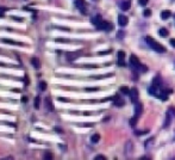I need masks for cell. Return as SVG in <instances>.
<instances>
[{
    "instance_id": "277c9868",
    "label": "cell",
    "mask_w": 175,
    "mask_h": 160,
    "mask_svg": "<svg viewBox=\"0 0 175 160\" xmlns=\"http://www.w3.org/2000/svg\"><path fill=\"white\" fill-rule=\"evenodd\" d=\"M118 23H119V25H121V27H125V25H128L129 19H128V17H126V16L119 15L118 16Z\"/></svg>"
},
{
    "instance_id": "484cf974",
    "label": "cell",
    "mask_w": 175,
    "mask_h": 160,
    "mask_svg": "<svg viewBox=\"0 0 175 160\" xmlns=\"http://www.w3.org/2000/svg\"><path fill=\"white\" fill-rule=\"evenodd\" d=\"M4 42L5 43H10V44H20V45H23L22 43H18V42H14L12 40H4Z\"/></svg>"
},
{
    "instance_id": "4fadbf2b",
    "label": "cell",
    "mask_w": 175,
    "mask_h": 160,
    "mask_svg": "<svg viewBox=\"0 0 175 160\" xmlns=\"http://www.w3.org/2000/svg\"><path fill=\"white\" fill-rule=\"evenodd\" d=\"M31 63H32V66L35 67V68H40V60L38 59H36V58H32L31 59Z\"/></svg>"
},
{
    "instance_id": "83f0119b",
    "label": "cell",
    "mask_w": 175,
    "mask_h": 160,
    "mask_svg": "<svg viewBox=\"0 0 175 160\" xmlns=\"http://www.w3.org/2000/svg\"><path fill=\"white\" fill-rule=\"evenodd\" d=\"M149 0H138V4L139 5H142V6H145L147 4H148Z\"/></svg>"
},
{
    "instance_id": "30bf717a",
    "label": "cell",
    "mask_w": 175,
    "mask_h": 160,
    "mask_svg": "<svg viewBox=\"0 0 175 160\" xmlns=\"http://www.w3.org/2000/svg\"><path fill=\"white\" fill-rule=\"evenodd\" d=\"M101 22H103V19H101V17H100V16H95V17L92 18V24L95 25V27H98Z\"/></svg>"
},
{
    "instance_id": "44dd1931",
    "label": "cell",
    "mask_w": 175,
    "mask_h": 160,
    "mask_svg": "<svg viewBox=\"0 0 175 160\" xmlns=\"http://www.w3.org/2000/svg\"><path fill=\"white\" fill-rule=\"evenodd\" d=\"M40 97H36L35 103H33V105H35V108H36V109H40Z\"/></svg>"
},
{
    "instance_id": "ab89813d",
    "label": "cell",
    "mask_w": 175,
    "mask_h": 160,
    "mask_svg": "<svg viewBox=\"0 0 175 160\" xmlns=\"http://www.w3.org/2000/svg\"><path fill=\"white\" fill-rule=\"evenodd\" d=\"M58 101H60V102H68L67 98H62V97H60V98H58Z\"/></svg>"
},
{
    "instance_id": "8d00e7d4",
    "label": "cell",
    "mask_w": 175,
    "mask_h": 160,
    "mask_svg": "<svg viewBox=\"0 0 175 160\" xmlns=\"http://www.w3.org/2000/svg\"><path fill=\"white\" fill-rule=\"evenodd\" d=\"M111 53V50H104V52H101V53H99L100 55H106V54H110Z\"/></svg>"
},
{
    "instance_id": "e575fe53",
    "label": "cell",
    "mask_w": 175,
    "mask_h": 160,
    "mask_svg": "<svg viewBox=\"0 0 175 160\" xmlns=\"http://www.w3.org/2000/svg\"><path fill=\"white\" fill-rule=\"evenodd\" d=\"M123 36H124V31H118V35H117V37H118V38H121V37H123Z\"/></svg>"
},
{
    "instance_id": "1f68e13d",
    "label": "cell",
    "mask_w": 175,
    "mask_h": 160,
    "mask_svg": "<svg viewBox=\"0 0 175 160\" xmlns=\"http://www.w3.org/2000/svg\"><path fill=\"white\" fill-rule=\"evenodd\" d=\"M94 159L95 160H106V158H105L104 155H96Z\"/></svg>"
},
{
    "instance_id": "cb8c5ba5",
    "label": "cell",
    "mask_w": 175,
    "mask_h": 160,
    "mask_svg": "<svg viewBox=\"0 0 175 160\" xmlns=\"http://www.w3.org/2000/svg\"><path fill=\"white\" fill-rule=\"evenodd\" d=\"M138 69H139L141 72H143V73L148 72V67H147V66H144V65H141V66L138 67Z\"/></svg>"
},
{
    "instance_id": "7c38bea8",
    "label": "cell",
    "mask_w": 175,
    "mask_h": 160,
    "mask_svg": "<svg viewBox=\"0 0 175 160\" xmlns=\"http://www.w3.org/2000/svg\"><path fill=\"white\" fill-rule=\"evenodd\" d=\"M45 106L49 111H53L54 110V106H53V103H51V99L50 98H45Z\"/></svg>"
},
{
    "instance_id": "7bdbcfd3",
    "label": "cell",
    "mask_w": 175,
    "mask_h": 160,
    "mask_svg": "<svg viewBox=\"0 0 175 160\" xmlns=\"http://www.w3.org/2000/svg\"><path fill=\"white\" fill-rule=\"evenodd\" d=\"M94 1H96V0H94Z\"/></svg>"
},
{
    "instance_id": "7a4b0ae2",
    "label": "cell",
    "mask_w": 175,
    "mask_h": 160,
    "mask_svg": "<svg viewBox=\"0 0 175 160\" xmlns=\"http://www.w3.org/2000/svg\"><path fill=\"white\" fill-rule=\"evenodd\" d=\"M96 29H99V30H106V31H110V30H112L113 29V27L108 23V22H105V20H103L98 27H96Z\"/></svg>"
},
{
    "instance_id": "5b68a950",
    "label": "cell",
    "mask_w": 175,
    "mask_h": 160,
    "mask_svg": "<svg viewBox=\"0 0 175 160\" xmlns=\"http://www.w3.org/2000/svg\"><path fill=\"white\" fill-rule=\"evenodd\" d=\"M130 97H131V102L132 103L137 102V98H138V91H137V88L134 87L130 90Z\"/></svg>"
},
{
    "instance_id": "b9f144b4",
    "label": "cell",
    "mask_w": 175,
    "mask_h": 160,
    "mask_svg": "<svg viewBox=\"0 0 175 160\" xmlns=\"http://www.w3.org/2000/svg\"><path fill=\"white\" fill-rule=\"evenodd\" d=\"M55 130L58 131V133H61V131H62V130H61V129H60V128H58V127H56V128H55Z\"/></svg>"
},
{
    "instance_id": "ffe728a7",
    "label": "cell",
    "mask_w": 175,
    "mask_h": 160,
    "mask_svg": "<svg viewBox=\"0 0 175 160\" xmlns=\"http://www.w3.org/2000/svg\"><path fill=\"white\" fill-rule=\"evenodd\" d=\"M44 159L51 160V159H53V154H51L50 152H45V153H44Z\"/></svg>"
},
{
    "instance_id": "836d02e7",
    "label": "cell",
    "mask_w": 175,
    "mask_h": 160,
    "mask_svg": "<svg viewBox=\"0 0 175 160\" xmlns=\"http://www.w3.org/2000/svg\"><path fill=\"white\" fill-rule=\"evenodd\" d=\"M56 41H57V42H62V43H68V42H69L68 40H62V38H57Z\"/></svg>"
},
{
    "instance_id": "6da1fadb",
    "label": "cell",
    "mask_w": 175,
    "mask_h": 160,
    "mask_svg": "<svg viewBox=\"0 0 175 160\" xmlns=\"http://www.w3.org/2000/svg\"><path fill=\"white\" fill-rule=\"evenodd\" d=\"M145 41H147V43L155 50V52H157V53H166L167 52V49L162 45V44H160L157 41H155L152 37H150V36H147L145 37Z\"/></svg>"
},
{
    "instance_id": "4316f807",
    "label": "cell",
    "mask_w": 175,
    "mask_h": 160,
    "mask_svg": "<svg viewBox=\"0 0 175 160\" xmlns=\"http://www.w3.org/2000/svg\"><path fill=\"white\" fill-rule=\"evenodd\" d=\"M143 16L144 17H150L151 16V10H144V12H143Z\"/></svg>"
},
{
    "instance_id": "5bb4252c",
    "label": "cell",
    "mask_w": 175,
    "mask_h": 160,
    "mask_svg": "<svg viewBox=\"0 0 175 160\" xmlns=\"http://www.w3.org/2000/svg\"><path fill=\"white\" fill-rule=\"evenodd\" d=\"M170 16H172V13H170V11H169V10H163V11L161 12L162 19H168Z\"/></svg>"
},
{
    "instance_id": "e0dca14e",
    "label": "cell",
    "mask_w": 175,
    "mask_h": 160,
    "mask_svg": "<svg viewBox=\"0 0 175 160\" xmlns=\"http://www.w3.org/2000/svg\"><path fill=\"white\" fill-rule=\"evenodd\" d=\"M99 140H100V135H99V134H94V135H92V137H91V141H92L93 144L99 142Z\"/></svg>"
},
{
    "instance_id": "d6986e66",
    "label": "cell",
    "mask_w": 175,
    "mask_h": 160,
    "mask_svg": "<svg viewBox=\"0 0 175 160\" xmlns=\"http://www.w3.org/2000/svg\"><path fill=\"white\" fill-rule=\"evenodd\" d=\"M108 76H112V74H104V75H94V76H92V79H104V78H108Z\"/></svg>"
},
{
    "instance_id": "f35d334b",
    "label": "cell",
    "mask_w": 175,
    "mask_h": 160,
    "mask_svg": "<svg viewBox=\"0 0 175 160\" xmlns=\"http://www.w3.org/2000/svg\"><path fill=\"white\" fill-rule=\"evenodd\" d=\"M169 42H170V45H172V47H174V48H175V38H172V40H170Z\"/></svg>"
},
{
    "instance_id": "60d3db41",
    "label": "cell",
    "mask_w": 175,
    "mask_h": 160,
    "mask_svg": "<svg viewBox=\"0 0 175 160\" xmlns=\"http://www.w3.org/2000/svg\"><path fill=\"white\" fill-rule=\"evenodd\" d=\"M22 102H23V103L27 102V97H23V98H22Z\"/></svg>"
},
{
    "instance_id": "52a82bcc",
    "label": "cell",
    "mask_w": 175,
    "mask_h": 160,
    "mask_svg": "<svg viewBox=\"0 0 175 160\" xmlns=\"http://www.w3.org/2000/svg\"><path fill=\"white\" fill-rule=\"evenodd\" d=\"M172 115H170V112L169 111H167V114H166V122L163 123V128H168L169 127V124H170V121H172Z\"/></svg>"
},
{
    "instance_id": "3957f363",
    "label": "cell",
    "mask_w": 175,
    "mask_h": 160,
    "mask_svg": "<svg viewBox=\"0 0 175 160\" xmlns=\"http://www.w3.org/2000/svg\"><path fill=\"white\" fill-rule=\"evenodd\" d=\"M75 6L82 12V15H86V4H85V0H76L75 1Z\"/></svg>"
},
{
    "instance_id": "7402d4cb",
    "label": "cell",
    "mask_w": 175,
    "mask_h": 160,
    "mask_svg": "<svg viewBox=\"0 0 175 160\" xmlns=\"http://www.w3.org/2000/svg\"><path fill=\"white\" fill-rule=\"evenodd\" d=\"M152 85L161 86V80H160V78H155V79H154V81H152Z\"/></svg>"
},
{
    "instance_id": "d6a6232c",
    "label": "cell",
    "mask_w": 175,
    "mask_h": 160,
    "mask_svg": "<svg viewBox=\"0 0 175 160\" xmlns=\"http://www.w3.org/2000/svg\"><path fill=\"white\" fill-rule=\"evenodd\" d=\"M118 65H119V66H125L124 59H119V60H118Z\"/></svg>"
},
{
    "instance_id": "9c48e42d",
    "label": "cell",
    "mask_w": 175,
    "mask_h": 160,
    "mask_svg": "<svg viewBox=\"0 0 175 160\" xmlns=\"http://www.w3.org/2000/svg\"><path fill=\"white\" fill-rule=\"evenodd\" d=\"M131 1L130 0H126V1H123L121 4V9L123 11H128L129 9H130V6H131V4H130Z\"/></svg>"
},
{
    "instance_id": "4dcf8cb0",
    "label": "cell",
    "mask_w": 175,
    "mask_h": 160,
    "mask_svg": "<svg viewBox=\"0 0 175 160\" xmlns=\"http://www.w3.org/2000/svg\"><path fill=\"white\" fill-rule=\"evenodd\" d=\"M87 92H94V91H99L98 87H89V88H86Z\"/></svg>"
},
{
    "instance_id": "d590c367",
    "label": "cell",
    "mask_w": 175,
    "mask_h": 160,
    "mask_svg": "<svg viewBox=\"0 0 175 160\" xmlns=\"http://www.w3.org/2000/svg\"><path fill=\"white\" fill-rule=\"evenodd\" d=\"M149 130H143V131H135L137 135H142V134H147Z\"/></svg>"
},
{
    "instance_id": "2e32d148",
    "label": "cell",
    "mask_w": 175,
    "mask_h": 160,
    "mask_svg": "<svg viewBox=\"0 0 175 160\" xmlns=\"http://www.w3.org/2000/svg\"><path fill=\"white\" fill-rule=\"evenodd\" d=\"M131 146H132V144H131L130 141L125 145V152H126V154H130V153H131V151H132V147H131Z\"/></svg>"
},
{
    "instance_id": "8992f818",
    "label": "cell",
    "mask_w": 175,
    "mask_h": 160,
    "mask_svg": "<svg viewBox=\"0 0 175 160\" xmlns=\"http://www.w3.org/2000/svg\"><path fill=\"white\" fill-rule=\"evenodd\" d=\"M130 63H131L134 67H136V68H138V67L141 66V62H139V60H138V58H137L136 55H131V56H130Z\"/></svg>"
},
{
    "instance_id": "8fae6325",
    "label": "cell",
    "mask_w": 175,
    "mask_h": 160,
    "mask_svg": "<svg viewBox=\"0 0 175 160\" xmlns=\"http://www.w3.org/2000/svg\"><path fill=\"white\" fill-rule=\"evenodd\" d=\"M113 102H114V105H117V106H123V105L125 104V102H124V99H121V98H119L118 96H116V97H114Z\"/></svg>"
},
{
    "instance_id": "74e56055",
    "label": "cell",
    "mask_w": 175,
    "mask_h": 160,
    "mask_svg": "<svg viewBox=\"0 0 175 160\" xmlns=\"http://www.w3.org/2000/svg\"><path fill=\"white\" fill-rule=\"evenodd\" d=\"M81 126H83V127H93L94 124H93V123H83V124H81Z\"/></svg>"
},
{
    "instance_id": "f546056e",
    "label": "cell",
    "mask_w": 175,
    "mask_h": 160,
    "mask_svg": "<svg viewBox=\"0 0 175 160\" xmlns=\"http://www.w3.org/2000/svg\"><path fill=\"white\" fill-rule=\"evenodd\" d=\"M125 58V53L121 50V52H118V59H124Z\"/></svg>"
},
{
    "instance_id": "ac0fdd59",
    "label": "cell",
    "mask_w": 175,
    "mask_h": 160,
    "mask_svg": "<svg viewBox=\"0 0 175 160\" xmlns=\"http://www.w3.org/2000/svg\"><path fill=\"white\" fill-rule=\"evenodd\" d=\"M137 122H138V116L135 115V116L130 119V126H131V127H135L136 124H137Z\"/></svg>"
},
{
    "instance_id": "ba28073f",
    "label": "cell",
    "mask_w": 175,
    "mask_h": 160,
    "mask_svg": "<svg viewBox=\"0 0 175 160\" xmlns=\"http://www.w3.org/2000/svg\"><path fill=\"white\" fill-rule=\"evenodd\" d=\"M143 111V105L141 103H136V106H135V115L139 116Z\"/></svg>"
},
{
    "instance_id": "9a60e30c",
    "label": "cell",
    "mask_w": 175,
    "mask_h": 160,
    "mask_svg": "<svg viewBox=\"0 0 175 160\" xmlns=\"http://www.w3.org/2000/svg\"><path fill=\"white\" fill-rule=\"evenodd\" d=\"M159 35H160L161 37H167V36L169 35V32H168V30H167V29L161 28V29L159 30Z\"/></svg>"
},
{
    "instance_id": "f1b7e54d",
    "label": "cell",
    "mask_w": 175,
    "mask_h": 160,
    "mask_svg": "<svg viewBox=\"0 0 175 160\" xmlns=\"http://www.w3.org/2000/svg\"><path fill=\"white\" fill-rule=\"evenodd\" d=\"M169 112H170V115L173 116V118H175V108H169V110H168Z\"/></svg>"
},
{
    "instance_id": "d4e9b609",
    "label": "cell",
    "mask_w": 175,
    "mask_h": 160,
    "mask_svg": "<svg viewBox=\"0 0 175 160\" xmlns=\"http://www.w3.org/2000/svg\"><path fill=\"white\" fill-rule=\"evenodd\" d=\"M47 88V83L45 81H40V91H44Z\"/></svg>"
},
{
    "instance_id": "603a6c76",
    "label": "cell",
    "mask_w": 175,
    "mask_h": 160,
    "mask_svg": "<svg viewBox=\"0 0 175 160\" xmlns=\"http://www.w3.org/2000/svg\"><path fill=\"white\" fill-rule=\"evenodd\" d=\"M121 91L123 92V93H125V94H130V90L126 87V86H121Z\"/></svg>"
}]
</instances>
